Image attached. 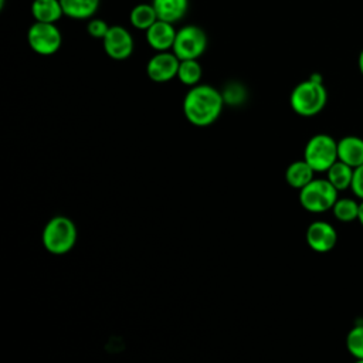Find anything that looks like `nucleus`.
<instances>
[{
	"label": "nucleus",
	"mask_w": 363,
	"mask_h": 363,
	"mask_svg": "<svg viewBox=\"0 0 363 363\" xmlns=\"http://www.w3.org/2000/svg\"><path fill=\"white\" fill-rule=\"evenodd\" d=\"M223 105V95L214 86L197 84L186 94L183 99V112L191 125L203 128L218 119Z\"/></svg>",
	"instance_id": "nucleus-1"
},
{
	"label": "nucleus",
	"mask_w": 363,
	"mask_h": 363,
	"mask_svg": "<svg viewBox=\"0 0 363 363\" xmlns=\"http://www.w3.org/2000/svg\"><path fill=\"white\" fill-rule=\"evenodd\" d=\"M326 99L328 94L320 78L313 75L292 89L289 104L295 113L301 116H313L323 109Z\"/></svg>",
	"instance_id": "nucleus-2"
},
{
	"label": "nucleus",
	"mask_w": 363,
	"mask_h": 363,
	"mask_svg": "<svg viewBox=\"0 0 363 363\" xmlns=\"http://www.w3.org/2000/svg\"><path fill=\"white\" fill-rule=\"evenodd\" d=\"M78 231L74 221L65 216H54L47 221L43 230V245L54 255L69 252L77 242Z\"/></svg>",
	"instance_id": "nucleus-3"
},
{
	"label": "nucleus",
	"mask_w": 363,
	"mask_h": 363,
	"mask_svg": "<svg viewBox=\"0 0 363 363\" xmlns=\"http://www.w3.org/2000/svg\"><path fill=\"white\" fill-rule=\"evenodd\" d=\"M337 200V189L326 179H313L301 189V206L311 213H322L333 207Z\"/></svg>",
	"instance_id": "nucleus-4"
},
{
	"label": "nucleus",
	"mask_w": 363,
	"mask_h": 363,
	"mask_svg": "<svg viewBox=\"0 0 363 363\" xmlns=\"http://www.w3.org/2000/svg\"><path fill=\"white\" fill-rule=\"evenodd\" d=\"M303 159L315 172H328L337 160V142L325 133L312 136L303 150Z\"/></svg>",
	"instance_id": "nucleus-5"
},
{
	"label": "nucleus",
	"mask_w": 363,
	"mask_h": 363,
	"mask_svg": "<svg viewBox=\"0 0 363 363\" xmlns=\"http://www.w3.org/2000/svg\"><path fill=\"white\" fill-rule=\"evenodd\" d=\"M206 48V31L196 24H187L177 30L172 51L177 55L179 60H199V57L204 54Z\"/></svg>",
	"instance_id": "nucleus-6"
},
{
	"label": "nucleus",
	"mask_w": 363,
	"mask_h": 363,
	"mask_svg": "<svg viewBox=\"0 0 363 363\" xmlns=\"http://www.w3.org/2000/svg\"><path fill=\"white\" fill-rule=\"evenodd\" d=\"M27 43L35 54L52 55L60 50L62 35L55 23L34 21L27 31Z\"/></svg>",
	"instance_id": "nucleus-7"
},
{
	"label": "nucleus",
	"mask_w": 363,
	"mask_h": 363,
	"mask_svg": "<svg viewBox=\"0 0 363 363\" xmlns=\"http://www.w3.org/2000/svg\"><path fill=\"white\" fill-rule=\"evenodd\" d=\"M102 45L106 55L116 61L129 58L135 48L132 34L129 33L128 28L119 24L109 27L106 35L102 40Z\"/></svg>",
	"instance_id": "nucleus-8"
},
{
	"label": "nucleus",
	"mask_w": 363,
	"mask_h": 363,
	"mask_svg": "<svg viewBox=\"0 0 363 363\" xmlns=\"http://www.w3.org/2000/svg\"><path fill=\"white\" fill-rule=\"evenodd\" d=\"M180 60L172 51H156L153 57L147 61L146 74L153 82H169L173 78H177Z\"/></svg>",
	"instance_id": "nucleus-9"
},
{
	"label": "nucleus",
	"mask_w": 363,
	"mask_h": 363,
	"mask_svg": "<svg viewBox=\"0 0 363 363\" xmlns=\"http://www.w3.org/2000/svg\"><path fill=\"white\" fill-rule=\"evenodd\" d=\"M337 241L336 230L326 221H313L306 230V242L316 252L330 251Z\"/></svg>",
	"instance_id": "nucleus-10"
},
{
	"label": "nucleus",
	"mask_w": 363,
	"mask_h": 363,
	"mask_svg": "<svg viewBox=\"0 0 363 363\" xmlns=\"http://www.w3.org/2000/svg\"><path fill=\"white\" fill-rule=\"evenodd\" d=\"M176 33L173 23L157 18L146 30V41L155 51H169L173 48Z\"/></svg>",
	"instance_id": "nucleus-11"
},
{
	"label": "nucleus",
	"mask_w": 363,
	"mask_h": 363,
	"mask_svg": "<svg viewBox=\"0 0 363 363\" xmlns=\"http://www.w3.org/2000/svg\"><path fill=\"white\" fill-rule=\"evenodd\" d=\"M337 159L352 167L363 163V139L357 136H345L337 142Z\"/></svg>",
	"instance_id": "nucleus-12"
},
{
	"label": "nucleus",
	"mask_w": 363,
	"mask_h": 363,
	"mask_svg": "<svg viewBox=\"0 0 363 363\" xmlns=\"http://www.w3.org/2000/svg\"><path fill=\"white\" fill-rule=\"evenodd\" d=\"M152 4L160 20L173 24L180 21L189 10V0H152Z\"/></svg>",
	"instance_id": "nucleus-13"
},
{
	"label": "nucleus",
	"mask_w": 363,
	"mask_h": 363,
	"mask_svg": "<svg viewBox=\"0 0 363 363\" xmlns=\"http://www.w3.org/2000/svg\"><path fill=\"white\" fill-rule=\"evenodd\" d=\"M64 14L72 20H89L99 9L101 0H60Z\"/></svg>",
	"instance_id": "nucleus-14"
},
{
	"label": "nucleus",
	"mask_w": 363,
	"mask_h": 363,
	"mask_svg": "<svg viewBox=\"0 0 363 363\" xmlns=\"http://www.w3.org/2000/svg\"><path fill=\"white\" fill-rule=\"evenodd\" d=\"M31 16L35 21L57 23L65 14L60 0H34L31 3Z\"/></svg>",
	"instance_id": "nucleus-15"
},
{
	"label": "nucleus",
	"mask_w": 363,
	"mask_h": 363,
	"mask_svg": "<svg viewBox=\"0 0 363 363\" xmlns=\"http://www.w3.org/2000/svg\"><path fill=\"white\" fill-rule=\"evenodd\" d=\"M313 173L315 170L312 166L303 159V160H296L292 162L286 170H285V179L289 186L295 189H302L305 187L309 182L313 180Z\"/></svg>",
	"instance_id": "nucleus-16"
},
{
	"label": "nucleus",
	"mask_w": 363,
	"mask_h": 363,
	"mask_svg": "<svg viewBox=\"0 0 363 363\" xmlns=\"http://www.w3.org/2000/svg\"><path fill=\"white\" fill-rule=\"evenodd\" d=\"M157 18V13L152 3H139L132 7L129 13V21L132 27L143 31H146Z\"/></svg>",
	"instance_id": "nucleus-17"
},
{
	"label": "nucleus",
	"mask_w": 363,
	"mask_h": 363,
	"mask_svg": "<svg viewBox=\"0 0 363 363\" xmlns=\"http://www.w3.org/2000/svg\"><path fill=\"white\" fill-rule=\"evenodd\" d=\"M353 170L354 167L349 166L347 163L342 160H336L329 169H328V180L337 189L345 190L350 187L352 179H353Z\"/></svg>",
	"instance_id": "nucleus-18"
},
{
	"label": "nucleus",
	"mask_w": 363,
	"mask_h": 363,
	"mask_svg": "<svg viewBox=\"0 0 363 363\" xmlns=\"http://www.w3.org/2000/svg\"><path fill=\"white\" fill-rule=\"evenodd\" d=\"M203 75V68L197 60H180L177 78L182 84L187 86H194L200 82Z\"/></svg>",
	"instance_id": "nucleus-19"
},
{
	"label": "nucleus",
	"mask_w": 363,
	"mask_h": 363,
	"mask_svg": "<svg viewBox=\"0 0 363 363\" xmlns=\"http://www.w3.org/2000/svg\"><path fill=\"white\" fill-rule=\"evenodd\" d=\"M333 214L340 221H353L359 214V204L352 199H337L333 204Z\"/></svg>",
	"instance_id": "nucleus-20"
},
{
	"label": "nucleus",
	"mask_w": 363,
	"mask_h": 363,
	"mask_svg": "<svg viewBox=\"0 0 363 363\" xmlns=\"http://www.w3.org/2000/svg\"><path fill=\"white\" fill-rule=\"evenodd\" d=\"M346 346L352 356L363 362V326L357 325L347 333Z\"/></svg>",
	"instance_id": "nucleus-21"
},
{
	"label": "nucleus",
	"mask_w": 363,
	"mask_h": 363,
	"mask_svg": "<svg viewBox=\"0 0 363 363\" xmlns=\"http://www.w3.org/2000/svg\"><path fill=\"white\" fill-rule=\"evenodd\" d=\"M109 27L111 26H108V23L102 18H89L88 24H86V31L91 37L98 38V40H104Z\"/></svg>",
	"instance_id": "nucleus-22"
},
{
	"label": "nucleus",
	"mask_w": 363,
	"mask_h": 363,
	"mask_svg": "<svg viewBox=\"0 0 363 363\" xmlns=\"http://www.w3.org/2000/svg\"><path fill=\"white\" fill-rule=\"evenodd\" d=\"M353 193L363 200V163L353 170V179L350 184Z\"/></svg>",
	"instance_id": "nucleus-23"
},
{
	"label": "nucleus",
	"mask_w": 363,
	"mask_h": 363,
	"mask_svg": "<svg viewBox=\"0 0 363 363\" xmlns=\"http://www.w3.org/2000/svg\"><path fill=\"white\" fill-rule=\"evenodd\" d=\"M357 220L360 221V224L363 225V201L359 204V214H357Z\"/></svg>",
	"instance_id": "nucleus-24"
},
{
	"label": "nucleus",
	"mask_w": 363,
	"mask_h": 363,
	"mask_svg": "<svg viewBox=\"0 0 363 363\" xmlns=\"http://www.w3.org/2000/svg\"><path fill=\"white\" fill-rule=\"evenodd\" d=\"M357 64H359V69H360V72H362V75H363V50H362V52L359 54Z\"/></svg>",
	"instance_id": "nucleus-25"
},
{
	"label": "nucleus",
	"mask_w": 363,
	"mask_h": 363,
	"mask_svg": "<svg viewBox=\"0 0 363 363\" xmlns=\"http://www.w3.org/2000/svg\"><path fill=\"white\" fill-rule=\"evenodd\" d=\"M6 6V0H0V9H3Z\"/></svg>",
	"instance_id": "nucleus-26"
}]
</instances>
